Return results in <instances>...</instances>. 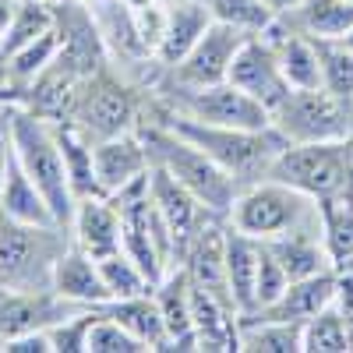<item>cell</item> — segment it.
Wrapping results in <instances>:
<instances>
[{"instance_id": "obj_15", "label": "cell", "mask_w": 353, "mask_h": 353, "mask_svg": "<svg viewBox=\"0 0 353 353\" xmlns=\"http://www.w3.org/2000/svg\"><path fill=\"white\" fill-rule=\"evenodd\" d=\"M92 166H96V184L99 194L113 198L121 194L124 188H131L134 181H141L149 173L152 159L149 149L138 131H124V134H113L103 141H92Z\"/></svg>"}, {"instance_id": "obj_18", "label": "cell", "mask_w": 353, "mask_h": 353, "mask_svg": "<svg viewBox=\"0 0 353 353\" xmlns=\"http://www.w3.org/2000/svg\"><path fill=\"white\" fill-rule=\"evenodd\" d=\"M53 293L71 301V304H78V307H103L110 301V290L103 283L99 261L88 251H81L74 241L64 248V254L53 265Z\"/></svg>"}, {"instance_id": "obj_47", "label": "cell", "mask_w": 353, "mask_h": 353, "mask_svg": "<svg viewBox=\"0 0 353 353\" xmlns=\"http://www.w3.org/2000/svg\"><path fill=\"white\" fill-rule=\"evenodd\" d=\"M0 110H4V106H0Z\"/></svg>"}, {"instance_id": "obj_6", "label": "cell", "mask_w": 353, "mask_h": 353, "mask_svg": "<svg viewBox=\"0 0 353 353\" xmlns=\"http://www.w3.org/2000/svg\"><path fill=\"white\" fill-rule=\"evenodd\" d=\"M272 181H283L311 198H336L353 191V141H307L283 145L272 159Z\"/></svg>"}, {"instance_id": "obj_46", "label": "cell", "mask_w": 353, "mask_h": 353, "mask_svg": "<svg viewBox=\"0 0 353 353\" xmlns=\"http://www.w3.org/2000/svg\"><path fill=\"white\" fill-rule=\"evenodd\" d=\"M78 4H96V0H78Z\"/></svg>"}, {"instance_id": "obj_22", "label": "cell", "mask_w": 353, "mask_h": 353, "mask_svg": "<svg viewBox=\"0 0 353 353\" xmlns=\"http://www.w3.org/2000/svg\"><path fill=\"white\" fill-rule=\"evenodd\" d=\"M78 85H81L78 78L50 64L18 92V106H25L36 117H46V121H71L74 103H78Z\"/></svg>"}, {"instance_id": "obj_40", "label": "cell", "mask_w": 353, "mask_h": 353, "mask_svg": "<svg viewBox=\"0 0 353 353\" xmlns=\"http://www.w3.org/2000/svg\"><path fill=\"white\" fill-rule=\"evenodd\" d=\"M11 106V103H8ZM8 106L0 110V191H4V176L11 166V131H8Z\"/></svg>"}, {"instance_id": "obj_14", "label": "cell", "mask_w": 353, "mask_h": 353, "mask_svg": "<svg viewBox=\"0 0 353 353\" xmlns=\"http://www.w3.org/2000/svg\"><path fill=\"white\" fill-rule=\"evenodd\" d=\"M149 198L156 205V212L163 216V223L170 226L173 241H176V261H181L184 248L191 244V237L212 219V212L163 166H149Z\"/></svg>"}, {"instance_id": "obj_27", "label": "cell", "mask_w": 353, "mask_h": 353, "mask_svg": "<svg viewBox=\"0 0 353 353\" xmlns=\"http://www.w3.org/2000/svg\"><path fill=\"white\" fill-rule=\"evenodd\" d=\"M0 216L8 219H18V223H36V226H50L57 223L50 205L43 198V191L28 181L25 170L18 166L14 152H11V166H8V176H4V191H0ZM61 226V223H57Z\"/></svg>"}, {"instance_id": "obj_36", "label": "cell", "mask_w": 353, "mask_h": 353, "mask_svg": "<svg viewBox=\"0 0 353 353\" xmlns=\"http://www.w3.org/2000/svg\"><path fill=\"white\" fill-rule=\"evenodd\" d=\"M85 353H145V346L121 325V321L110 318L99 307L96 321L88 325V336H85Z\"/></svg>"}, {"instance_id": "obj_2", "label": "cell", "mask_w": 353, "mask_h": 353, "mask_svg": "<svg viewBox=\"0 0 353 353\" xmlns=\"http://www.w3.org/2000/svg\"><path fill=\"white\" fill-rule=\"evenodd\" d=\"M134 131L141 134L145 149H149L152 166H163L173 181H181L212 216H223L226 219V212H230L233 198H237L241 184L233 181V176L219 163H212L209 156L198 149V145H191L188 138H181L176 131H170L159 121H152V124L138 121Z\"/></svg>"}, {"instance_id": "obj_30", "label": "cell", "mask_w": 353, "mask_h": 353, "mask_svg": "<svg viewBox=\"0 0 353 353\" xmlns=\"http://www.w3.org/2000/svg\"><path fill=\"white\" fill-rule=\"evenodd\" d=\"M46 28H53V4L50 0H18L4 36H0V61H8L14 50L32 43L39 32H46Z\"/></svg>"}, {"instance_id": "obj_31", "label": "cell", "mask_w": 353, "mask_h": 353, "mask_svg": "<svg viewBox=\"0 0 353 353\" xmlns=\"http://www.w3.org/2000/svg\"><path fill=\"white\" fill-rule=\"evenodd\" d=\"M301 350H311V353H346V350H353V329H350L346 314L336 304H329L325 311L307 318Z\"/></svg>"}, {"instance_id": "obj_19", "label": "cell", "mask_w": 353, "mask_h": 353, "mask_svg": "<svg viewBox=\"0 0 353 353\" xmlns=\"http://www.w3.org/2000/svg\"><path fill=\"white\" fill-rule=\"evenodd\" d=\"M261 244L276 254V261L283 265V272L290 279H307V276L336 269V261L329 254V244H325V233H321V223L290 230V233H283V237L261 241Z\"/></svg>"}, {"instance_id": "obj_16", "label": "cell", "mask_w": 353, "mask_h": 353, "mask_svg": "<svg viewBox=\"0 0 353 353\" xmlns=\"http://www.w3.org/2000/svg\"><path fill=\"white\" fill-rule=\"evenodd\" d=\"M68 233L71 241L88 251L92 258H106L113 251H121V241H124V219H121V209L117 201L106 198V194H88V198H78L74 201V216L68 223Z\"/></svg>"}, {"instance_id": "obj_37", "label": "cell", "mask_w": 353, "mask_h": 353, "mask_svg": "<svg viewBox=\"0 0 353 353\" xmlns=\"http://www.w3.org/2000/svg\"><path fill=\"white\" fill-rule=\"evenodd\" d=\"M99 307H81L61 321H53L46 329L50 336V350L53 353H85V336H88V325L96 321Z\"/></svg>"}, {"instance_id": "obj_12", "label": "cell", "mask_w": 353, "mask_h": 353, "mask_svg": "<svg viewBox=\"0 0 353 353\" xmlns=\"http://www.w3.org/2000/svg\"><path fill=\"white\" fill-rule=\"evenodd\" d=\"M226 81L244 88V92L254 96L261 106H269V113L290 92V85H286V78L279 71V61H276V50L269 46V39H261V36H248L241 43V50L233 53Z\"/></svg>"}, {"instance_id": "obj_44", "label": "cell", "mask_w": 353, "mask_h": 353, "mask_svg": "<svg viewBox=\"0 0 353 353\" xmlns=\"http://www.w3.org/2000/svg\"><path fill=\"white\" fill-rule=\"evenodd\" d=\"M128 4H131L134 11H141V8H152V4H159V0H128Z\"/></svg>"}, {"instance_id": "obj_26", "label": "cell", "mask_w": 353, "mask_h": 353, "mask_svg": "<svg viewBox=\"0 0 353 353\" xmlns=\"http://www.w3.org/2000/svg\"><path fill=\"white\" fill-rule=\"evenodd\" d=\"M237 339L241 350H254V353H297L304 339V325L301 321L269 318V314H241Z\"/></svg>"}, {"instance_id": "obj_3", "label": "cell", "mask_w": 353, "mask_h": 353, "mask_svg": "<svg viewBox=\"0 0 353 353\" xmlns=\"http://www.w3.org/2000/svg\"><path fill=\"white\" fill-rule=\"evenodd\" d=\"M170 131H176L181 138H188L191 145L209 156L212 163H219L241 188L251 181H261L269 173L272 159L283 152V145H290L276 128H261V131H241V128H209L198 124L191 117H181L173 110H163V121Z\"/></svg>"}, {"instance_id": "obj_23", "label": "cell", "mask_w": 353, "mask_h": 353, "mask_svg": "<svg viewBox=\"0 0 353 353\" xmlns=\"http://www.w3.org/2000/svg\"><path fill=\"white\" fill-rule=\"evenodd\" d=\"M336 290H339V276L332 272H318L307 279H290V286L283 290V297L265 307L258 314H269V318H283V321H304L314 318L318 311H325L329 304H336Z\"/></svg>"}, {"instance_id": "obj_7", "label": "cell", "mask_w": 353, "mask_h": 353, "mask_svg": "<svg viewBox=\"0 0 353 353\" xmlns=\"http://www.w3.org/2000/svg\"><path fill=\"white\" fill-rule=\"evenodd\" d=\"M272 128L290 145L307 141H350L353 138V99L329 88H290L272 110Z\"/></svg>"}, {"instance_id": "obj_17", "label": "cell", "mask_w": 353, "mask_h": 353, "mask_svg": "<svg viewBox=\"0 0 353 353\" xmlns=\"http://www.w3.org/2000/svg\"><path fill=\"white\" fill-rule=\"evenodd\" d=\"M212 25V8L209 0H176L163 14V28L159 39L152 46V61L166 71H173L176 64L191 53V46L201 39V32Z\"/></svg>"}, {"instance_id": "obj_21", "label": "cell", "mask_w": 353, "mask_h": 353, "mask_svg": "<svg viewBox=\"0 0 353 353\" xmlns=\"http://www.w3.org/2000/svg\"><path fill=\"white\" fill-rule=\"evenodd\" d=\"M258 254H261V241L244 237L226 223V241H223V269H226V290L230 301L241 314H254V276H258Z\"/></svg>"}, {"instance_id": "obj_35", "label": "cell", "mask_w": 353, "mask_h": 353, "mask_svg": "<svg viewBox=\"0 0 353 353\" xmlns=\"http://www.w3.org/2000/svg\"><path fill=\"white\" fill-rule=\"evenodd\" d=\"M212 8V18L216 21H226L233 28H241L248 36H261L279 14L269 11L265 0H209Z\"/></svg>"}, {"instance_id": "obj_10", "label": "cell", "mask_w": 353, "mask_h": 353, "mask_svg": "<svg viewBox=\"0 0 353 353\" xmlns=\"http://www.w3.org/2000/svg\"><path fill=\"white\" fill-rule=\"evenodd\" d=\"M53 25L61 36V50H57V68L68 71L71 78L85 81L99 71L110 68V46L96 25V14L88 4L78 0H57L53 4Z\"/></svg>"}, {"instance_id": "obj_11", "label": "cell", "mask_w": 353, "mask_h": 353, "mask_svg": "<svg viewBox=\"0 0 353 353\" xmlns=\"http://www.w3.org/2000/svg\"><path fill=\"white\" fill-rule=\"evenodd\" d=\"M248 39V32L233 28L226 21H216L201 32V39L191 46V53L176 64L170 74L176 85H216V81H226L230 74V64H233V53L241 50V43Z\"/></svg>"}, {"instance_id": "obj_8", "label": "cell", "mask_w": 353, "mask_h": 353, "mask_svg": "<svg viewBox=\"0 0 353 353\" xmlns=\"http://www.w3.org/2000/svg\"><path fill=\"white\" fill-rule=\"evenodd\" d=\"M166 110L191 117L198 124L209 128H241V131H261L272 128V113L269 106H261L254 96H248L244 88L216 81V85H170Z\"/></svg>"}, {"instance_id": "obj_38", "label": "cell", "mask_w": 353, "mask_h": 353, "mask_svg": "<svg viewBox=\"0 0 353 353\" xmlns=\"http://www.w3.org/2000/svg\"><path fill=\"white\" fill-rule=\"evenodd\" d=\"M290 286V276L283 272V265L276 261V254L261 244V254H258V276H254V307L265 311V307H272L279 297H283V290ZM254 311V314H258Z\"/></svg>"}, {"instance_id": "obj_24", "label": "cell", "mask_w": 353, "mask_h": 353, "mask_svg": "<svg viewBox=\"0 0 353 353\" xmlns=\"http://www.w3.org/2000/svg\"><path fill=\"white\" fill-rule=\"evenodd\" d=\"M279 18L311 39H339L353 28V0H301Z\"/></svg>"}, {"instance_id": "obj_29", "label": "cell", "mask_w": 353, "mask_h": 353, "mask_svg": "<svg viewBox=\"0 0 353 353\" xmlns=\"http://www.w3.org/2000/svg\"><path fill=\"white\" fill-rule=\"evenodd\" d=\"M57 50H61V36H57V25H53V28H46V32H39L32 43H25L21 50H14L8 57L4 61V78L21 92L36 74H43L57 61Z\"/></svg>"}, {"instance_id": "obj_45", "label": "cell", "mask_w": 353, "mask_h": 353, "mask_svg": "<svg viewBox=\"0 0 353 353\" xmlns=\"http://www.w3.org/2000/svg\"><path fill=\"white\" fill-rule=\"evenodd\" d=\"M339 43H343L346 50H353V28H350V32H346V36H339Z\"/></svg>"}, {"instance_id": "obj_43", "label": "cell", "mask_w": 353, "mask_h": 353, "mask_svg": "<svg viewBox=\"0 0 353 353\" xmlns=\"http://www.w3.org/2000/svg\"><path fill=\"white\" fill-rule=\"evenodd\" d=\"M8 103H18V88L8 85V81H0V106H8Z\"/></svg>"}, {"instance_id": "obj_25", "label": "cell", "mask_w": 353, "mask_h": 353, "mask_svg": "<svg viewBox=\"0 0 353 353\" xmlns=\"http://www.w3.org/2000/svg\"><path fill=\"white\" fill-rule=\"evenodd\" d=\"M103 311L121 321L145 350H166L170 336H166L163 314H159V304H156L152 293H138V297H124V301H106Z\"/></svg>"}, {"instance_id": "obj_20", "label": "cell", "mask_w": 353, "mask_h": 353, "mask_svg": "<svg viewBox=\"0 0 353 353\" xmlns=\"http://www.w3.org/2000/svg\"><path fill=\"white\" fill-rule=\"evenodd\" d=\"M152 297L159 304L163 325H166V350H201L198 346V332H194V318H191V279L181 265L173 269L152 286Z\"/></svg>"}, {"instance_id": "obj_41", "label": "cell", "mask_w": 353, "mask_h": 353, "mask_svg": "<svg viewBox=\"0 0 353 353\" xmlns=\"http://www.w3.org/2000/svg\"><path fill=\"white\" fill-rule=\"evenodd\" d=\"M265 4H269V11H272V14H290L293 8L301 4V0H265Z\"/></svg>"}, {"instance_id": "obj_5", "label": "cell", "mask_w": 353, "mask_h": 353, "mask_svg": "<svg viewBox=\"0 0 353 353\" xmlns=\"http://www.w3.org/2000/svg\"><path fill=\"white\" fill-rule=\"evenodd\" d=\"M68 226H36L0 216V286L4 290H53V265L71 241Z\"/></svg>"}, {"instance_id": "obj_39", "label": "cell", "mask_w": 353, "mask_h": 353, "mask_svg": "<svg viewBox=\"0 0 353 353\" xmlns=\"http://www.w3.org/2000/svg\"><path fill=\"white\" fill-rule=\"evenodd\" d=\"M0 350H8V353H53V350H50V336H46V329H39V332H25V336H18V339H8Z\"/></svg>"}, {"instance_id": "obj_9", "label": "cell", "mask_w": 353, "mask_h": 353, "mask_svg": "<svg viewBox=\"0 0 353 353\" xmlns=\"http://www.w3.org/2000/svg\"><path fill=\"white\" fill-rule=\"evenodd\" d=\"M71 124L81 128L92 141L134 131L138 128V99L128 88V81H121L106 68L78 85V103L71 113Z\"/></svg>"}, {"instance_id": "obj_48", "label": "cell", "mask_w": 353, "mask_h": 353, "mask_svg": "<svg viewBox=\"0 0 353 353\" xmlns=\"http://www.w3.org/2000/svg\"><path fill=\"white\" fill-rule=\"evenodd\" d=\"M350 141H353V138H350Z\"/></svg>"}, {"instance_id": "obj_1", "label": "cell", "mask_w": 353, "mask_h": 353, "mask_svg": "<svg viewBox=\"0 0 353 353\" xmlns=\"http://www.w3.org/2000/svg\"><path fill=\"white\" fill-rule=\"evenodd\" d=\"M8 131H11V152H14L18 166L25 170L28 181L43 191L53 219L61 226H68L71 216H74V191H71L68 170H64L61 145H57L53 121L36 117L25 106L11 103L8 106Z\"/></svg>"}, {"instance_id": "obj_33", "label": "cell", "mask_w": 353, "mask_h": 353, "mask_svg": "<svg viewBox=\"0 0 353 353\" xmlns=\"http://www.w3.org/2000/svg\"><path fill=\"white\" fill-rule=\"evenodd\" d=\"M96 261H99L103 283L110 290V301H124V297H138V293H152L149 276H145L124 251H113V254L96 258Z\"/></svg>"}, {"instance_id": "obj_42", "label": "cell", "mask_w": 353, "mask_h": 353, "mask_svg": "<svg viewBox=\"0 0 353 353\" xmlns=\"http://www.w3.org/2000/svg\"><path fill=\"white\" fill-rule=\"evenodd\" d=\"M14 4L18 0H0V36H4V28H8V21L14 14Z\"/></svg>"}, {"instance_id": "obj_32", "label": "cell", "mask_w": 353, "mask_h": 353, "mask_svg": "<svg viewBox=\"0 0 353 353\" xmlns=\"http://www.w3.org/2000/svg\"><path fill=\"white\" fill-rule=\"evenodd\" d=\"M321 209V233H325V244L332 261H346L353 258V201L350 194H336V198H318Z\"/></svg>"}, {"instance_id": "obj_13", "label": "cell", "mask_w": 353, "mask_h": 353, "mask_svg": "<svg viewBox=\"0 0 353 353\" xmlns=\"http://www.w3.org/2000/svg\"><path fill=\"white\" fill-rule=\"evenodd\" d=\"M81 311L78 304L57 297L53 290H4L0 286V346L8 339H18L25 332L50 329L53 321H61L68 314Z\"/></svg>"}, {"instance_id": "obj_34", "label": "cell", "mask_w": 353, "mask_h": 353, "mask_svg": "<svg viewBox=\"0 0 353 353\" xmlns=\"http://www.w3.org/2000/svg\"><path fill=\"white\" fill-rule=\"evenodd\" d=\"M318 64H321V88L353 99V50H346L339 39H314Z\"/></svg>"}, {"instance_id": "obj_4", "label": "cell", "mask_w": 353, "mask_h": 353, "mask_svg": "<svg viewBox=\"0 0 353 353\" xmlns=\"http://www.w3.org/2000/svg\"><path fill=\"white\" fill-rule=\"evenodd\" d=\"M226 223L244 237L276 241L290 230L321 223V209H318V198L283 181H272V176H261V181H251L237 191L226 212Z\"/></svg>"}, {"instance_id": "obj_28", "label": "cell", "mask_w": 353, "mask_h": 353, "mask_svg": "<svg viewBox=\"0 0 353 353\" xmlns=\"http://www.w3.org/2000/svg\"><path fill=\"white\" fill-rule=\"evenodd\" d=\"M53 131H57V145H61V156H64V170H68L74 201L99 194L96 166H92V138L81 128H74L71 121H53Z\"/></svg>"}]
</instances>
